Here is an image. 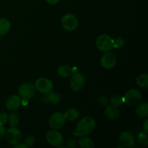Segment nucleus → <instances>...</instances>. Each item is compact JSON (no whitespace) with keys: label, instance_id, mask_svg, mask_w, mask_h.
Returning <instances> with one entry per match:
<instances>
[{"label":"nucleus","instance_id":"nucleus-24","mask_svg":"<svg viewBox=\"0 0 148 148\" xmlns=\"http://www.w3.org/2000/svg\"><path fill=\"white\" fill-rule=\"evenodd\" d=\"M137 142L141 146L145 147L148 145V137L147 134L145 132L140 133L137 136Z\"/></svg>","mask_w":148,"mask_h":148},{"label":"nucleus","instance_id":"nucleus-25","mask_svg":"<svg viewBox=\"0 0 148 148\" xmlns=\"http://www.w3.org/2000/svg\"><path fill=\"white\" fill-rule=\"evenodd\" d=\"M125 45V40L124 38L119 36L115 39H113V48L114 49H121Z\"/></svg>","mask_w":148,"mask_h":148},{"label":"nucleus","instance_id":"nucleus-32","mask_svg":"<svg viewBox=\"0 0 148 148\" xmlns=\"http://www.w3.org/2000/svg\"><path fill=\"white\" fill-rule=\"evenodd\" d=\"M143 130H144L146 134L148 133V119H146L145 121L144 122V124H143Z\"/></svg>","mask_w":148,"mask_h":148},{"label":"nucleus","instance_id":"nucleus-11","mask_svg":"<svg viewBox=\"0 0 148 148\" xmlns=\"http://www.w3.org/2000/svg\"><path fill=\"white\" fill-rule=\"evenodd\" d=\"M101 64L102 67L106 69H111L116 64V57L115 55L110 52H105L103 55L101 56Z\"/></svg>","mask_w":148,"mask_h":148},{"label":"nucleus","instance_id":"nucleus-27","mask_svg":"<svg viewBox=\"0 0 148 148\" xmlns=\"http://www.w3.org/2000/svg\"><path fill=\"white\" fill-rule=\"evenodd\" d=\"M8 121V115L5 112L0 113V124L4 125Z\"/></svg>","mask_w":148,"mask_h":148},{"label":"nucleus","instance_id":"nucleus-31","mask_svg":"<svg viewBox=\"0 0 148 148\" xmlns=\"http://www.w3.org/2000/svg\"><path fill=\"white\" fill-rule=\"evenodd\" d=\"M61 0H46V2L51 5H54V4H57L58 3L60 2Z\"/></svg>","mask_w":148,"mask_h":148},{"label":"nucleus","instance_id":"nucleus-8","mask_svg":"<svg viewBox=\"0 0 148 148\" xmlns=\"http://www.w3.org/2000/svg\"><path fill=\"white\" fill-rule=\"evenodd\" d=\"M66 118L63 113L55 112L51 114L49 119V124L53 130H59L62 128L66 122Z\"/></svg>","mask_w":148,"mask_h":148},{"label":"nucleus","instance_id":"nucleus-14","mask_svg":"<svg viewBox=\"0 0 148 148\" xmlns=\"http://www.w3.org/2000/svg\"><path fill=\"white\" fill-rule=\"evenodd\" d=\"M105 115L110 120H116L120 116V110L114 106H108L105 109Z\"/></svg>","mask_w":148,"mask_h":148},{"label":"nucleus","instance_id":"nucleus-7","mask_svg":"<svg viewBox=\"0 0 148 148\" xmlns=\"http://www.w3.org/2000/svg\"><path fill=\"white\" fill-rule=\"evenodd\" d=\"M85 78L82 74L79 72H75L72 75L69 80L71 89L75 92H79L85 88Z\"/></svg>","mask_w":148,"mask_h":148},{"label":"nucleus","instance_id":"nucleus-12","mask_svg":"<svg viewBox=\"0 0 148 148\" xmlns=\"http://www.w3.org/2000/svg\"><path fill=\"white\" fill-rule=\"evenodd\" d=\"M119 141L124 147H132L135 143V138L132 133L129 131H122L119 136Z\"/></svg>","mask_w":148,"mask_h":148},{"label":"nucleus","instance_id":"nucleus-26","mask_svg":"<svg viewBox=\"0 0 148 148\" xmlns=\"http://www.w3.org/2000/svg\"><path fill=\"white\" fill-rule=\"evenodd\" d=\"M36 143V139L33 136H27L25 139L24 141V144L27 146V147H33V145Z\"/></svg>","mask_w":148,"mask_h":148},{"label":"nucleus","instance_id":"nucleus-6","mask_svg":"<svg viewBox=\"0 0 148 148\" xmlns=\"http://www.w3.org/2000/svg\"><path fill=\"white\" fill-rule=\"evenodd\" d=\"M61 24L64 30L67 31H74L77 28L79 22L75 15L67 13L62 17Z\"/></svg>","mask_w":148,"mask_h":148},{"label":"nucleus","instance_id":"nucleus-10","mask_svg":"<svg viewBox=\"0 0 148 148\" xmlns=\"http://www.w3.org/2000/svg\"><path fill=\"white\" fill-rule=\"evenodd\" d=\"M48 143L53 147H59L64 142V137L59 132L52 130L48 132L46 135Z\"/></svg>","mask_w":148,"mask_h":148},{"label":"nucleus","instance_id":"nucleus-18","mask_svg":"<svg viewBox=\"0 0 148 148\" xmlns=\"http://www.w3.org/2000/svg\"><path fill=\"white\" fill-rule=\"evenodd\" d=\"M79 147L81 148H94L95 144L93 141L90 138L88 137L87 136H81L78 141Z\"/></svg>","mask_w":148,"mask_h":148},{"label":"nucleus","instance_id":"nucleus-22","mask_svg":"<svg viewBox=\"0 0 148 148\" xmlns=\"http://www.w3.org/2000/svg\"><path fill=\"white\" fill-rule=\"evenodd\" d=\"M47 95L48 101H49L51 104L56 105V104H58L61 101V96L59 93H57V92H53L51 91V92H49Z\"/></svg>","mask_w":148,"mask_h":148},{"label":"nucleus","instance_id":"nucleus-34","mask_svg":"<svg viewBox=\"0 0 148 148\" xmlns=\"http://www.w3.org/2000/svg\"><path fill=\"white\" fill-rule=\"evenodd\" d=\"M0 40H1V36H0Z\"/></svg>","mask_w":148,"mask_h":148},{"label":"nucleus","instance_id":"nucleus-9","mask_svg":"<svg viewBox=\"0 0 148 148\" xmlns=\"http://www.w3.org/2000/svg\"><path fill=\"white\" fill-rule=\"evenodd\" d=\"M34 85L37 90L43 94H49L53 88V82L46 77H40L36 79Z\"/></svg>","mask_w":148,"mask_h":148},{"label":"nucleus","instance_id":"nucleus-16","mask_svg":"<svg viewBox=\"0 0 148 148\" xmlns=\"http://www.w3.org/2000/svg\"><path fill=\"white\" fill-rule=\"evenodd\" d=\"M65 118L66 120H69L70 121H75L78 119L79 116V112L77 108H70L66 111L64 113Z\"/></svg>","mask_w":148,"mask_h":148},{"label":"nucleus","instance_id":"nucleus-17","mask_svg":"<svg viewBox=\"0 0 148 148\" xmlns=\"http://www.w3.org/2000/svg\"><path fill=\"white\" fill-rule=\"evenodd\" d=\"M11 28V23L7 18H0V36L9 33Z\"/></svg>","mask_w":148,"mask_h":148},{"label":"nucleus","instance_id":"nucleus-15","mask_svg":"<svg viewBox=\"0 0 148 148\" xmlns=\"http://www.w3.org/2000/svg\"><path fill=\"white\" fill-rule=\"evenodd\" d=\"M136 114L140 118H147L148 116V103L145 102L143 103H139L136 106Z\"/></svg>","mask_w":148,"mask_h":148},{"label":"nucleus","instance_id":"nucleus-4","mask_svg":"<svg viewBox=\"0 0 148 148\" xmlns=\"http://www.w3.org/2000/svg\"><path fill=\"white\" fill-rule=\"evenodd\" d=\"M96 48L101 52L110 51L113 49V38L106 34L98 36L95 41Z\"/></svg>","mask_w":148,"mask_h":148},{"label":"nucleus","instance_id":"nucleus-23","mask_svg":"<svg viewBox=\"0 0 148 148\" xmlns=\"http://www.w3.org/2000/svg\"><path fill=\"white\" fill-rule=\"evenodd\" d=\"M110 103L112 106H114L119 107L122 106L124 103V99H123V96L120 95H115L114 96L111 97V100H110Z\"/></svg>","mask_w":148,"mask_h":148},{"label":"nucleus","instance_id":"nucleus-2","mask_svg":"<svg viewBox=\"0 0 148 148\" xmlns=\"http://www.w3.org/2000/svg\"><path fill=\"white\" fill-rule=\"evenodd\" d=\"M124 103L129 106L134 107L138 105L142 100V93L138 89L132 88L126 92L123 96Z\"/></svg>","mask_w":148,"mask_h":148},{"label":"nucleus","instance_id":"nucleus-29","mask_svg":"<svg viewBox=\"0 0 148 148\" xmlns=\"http://www.w3.org/2000/svg\"><path fill=\"white\" fill-rule=\"evenodd\" d=\"M66 147L75 148L77 147V141L75 138H70L66 143Z\"/></svg>","mask_w":148,"mask_h":148},{"label":"nucleus","instance_id":"nucleus-28","mask_svg":"<svg viewBox=\"0 0 148 148\" xmlns=\"http://www.w3.org/2000/svg\"><path fill=\"white\" fill-rule=\"evenodd\" d=\"M98 102L102 106H106L108 103V98L105 95H101L98 98Z\"/></svg>","mask_w":148,"mask_h":148},{"label":"nucleus","instance_id":"nucleus-19","mask_svg":"<svg viewBox=\"0 0 148 148\" xmlns=\"http://www.w3.org/2000/svg\"><path fill=\"white\" fill-rule=\"evenodd\" d=\"M72 69L69 65L63 64L59 66L57 69V74L59 77L63 78L68 77L72 74Z\"/></svg>","mask_w":148,"mask_h":148},{"label":"nucleus","instance_id":"nucleus-20","mask_svg":"<svg viewBox=\"0 0 148 148\" xmlns=\"http://www.w3.org/2000/svg\"><path fill=\"white\" fill-rule=\"evenodd\" d=\"M137 85L141 88H147L148 87V75L147 73L142 74L137 78Z\"/></svg>","mask_w":148,"mask_h":148},{"label":"nucleus","instance_id":"nucleus-3","mask_svg":"<svg viewBox=\"0 0 148 148\" xmlns=\"http://www.w3.org/2000/svg\"><path fill=\"white\" fill-rule=\"evenodd\" d=\"M4 136L7 143L12 145H16L21 143L23 140V134L21 131L16 127H10L7 131H5Z\"/></svg>","mask_w":148,"mask_h":148},{"label":"nucleus","instance_id":"nucleus-30","mask_svg":"<svg viewBox=\"0 0 148 148\" xmlns=\"http://www.w3.org/2000/svg\"><path fill=\"white\" fill-rule=\"evenodd\" d=\"M5 128L4 127V125L0 124V141L4 138V134H5Z\"/></svg>","mask_w":148,"mask_h":148},{"label":"nucleus","instance_id":"nucleus-13","mask_svg":"<svg viewBox=\"0 0 148 148\" xmlns=\"http://www.w3.org/2000/svg\"><path fill=\"white\" fill-rule=\"evenodd\" d=\"M22 104V98L19 95H11L7 99L6 108L10 111H14L20 108Z\"/></svg>","mask_w":148,"mask_h":148},{"label":"nucleus","instance_id":"nucleus-1","mask_svg":"<svg viewBox=\"0 0 148 148\" xmlns=\"http://www.w3.org/2000/svg\"><path fill=\"white\" fill-rule=\"evenodd\" d=\"M95 121L90 116H85L81 119L77 124L75 134L77 136H88L94 131L95 128Z\"/></svg>","mask_w":148,"mask_h":148},{"label":"nucleus","instance_id":"nucleus-21","mask_svg":"<svg viewBox=\"0 0 148 148\" xmlns=\"http://www.w3.org/2000/svg\"><path fill=\"white\" fill-rule=\"evenodd\" d=\"M8 122L10 127H17L20 122V116L17 112L10 113L8 116Z\"/></svg>","mask_w":148,"mask_h":148},{"label":"nucleus","instance_id":"nucleus-33","mask_svg":"<svg viewBox=\"0 0 148 148\" xmlns=\"http://www.w3.org/2000/svg\"><path fill=\"white\" fill-rule=\"evenodd\" d=\"M14 148H27V147L25 144H20V143H19V144L14 145Z\"/></svg>","mask_w":148,"mask_h":148},{"label":"nucleus","instance_id":"nucleus-5","mask_svg":"<svg viewBox=\"0 0 148 148\" xmlns=\"http://www.w3.org/2000/svg\"><path fill=\"white\" fill-rule=\"evenodd\" d=\"M36 88L34 85L30 82L22 84L18 89L19 96L23 100H30L36 94Z\"/></svg>","mask_w":148,"mask_h":148}]
</instances>
